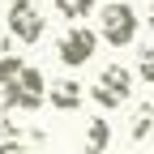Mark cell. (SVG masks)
Masks as SVG:
<instances>
[{"mask_svg": "<svg viewBox=\"0 0 154 154\" xmlns=\"http://www.w3.org/2000/svg\"><path fill=\"white\" fill-rule=\"evenodd\" d=\"M99 38L111 43V47H128L133 38H137V9L120 5V0L103 5L99 9Z\"/></svg>", "mask_w": 154, "mask_h": 154, "instance_id": "1", "label": "cell"}, {"mask_svg": "<svg viewBox=\"0 0 154 154\" xmlns=\"http://www.w3.org/2000/svg\"><path fill=\"white\" fill-rule=\"evenodd\" d=\"M94 103L99 107H124L128 99H133V73L124 69V64H107L103 73H99V82H94Z\"/></svg>", "mask_w": 154, "mask_h": 154, "instance_id": "2", "label": "cell"}, {"mask_svg": "<svg viewBox=\"0 0 154 154\" xmlns=\"http://www.w3.org/2000/svg\"><path fill=\"white\" fill-rule=\"evenodd\" d=\"M56 51H60V60L69 69H82V64H90L94 56H99V34L90 26H69L60 34V43H56Z\"/></svg>", "mask_w": 154, "mask_h": 154, "instance_id": "3", "label": "cell"}, {"mask_svg": "<svg viewBox=\"0 0 154 154\" xmlns=\"http://www.w3.org/2000/svg\"><path fill=\"white\" fill-rule=\"evenodd\" d=\"M5 22H9V34L17 43H38V38H43V13H38V5H30V0L9 5Z\"/></svg>", "mask_w": 154, "mask_h": 154, "instance_id": "4", "label": "cell"}, {"mask_svg": "<svg viewBox=\"0 0 154 154\" xmlns=\"http://www.w3.org/2000/svg\"><path fill=\"white\" fill-rule=\"evenodd\" d=\"M43 103H47V77L34 64H26L22 73H17V107L22 111H38Z\"/></svg>", "mask_w": 154, "mask_h": 154, "instance_id": "5", "label": "cell"}, {"mask_svg": "<svg viewBox=\"0 0 154 154\" xmlns=\"http://www.w3.org/2000/svg\"><path fill=\"white\" fill-rule=\"evenodd\" d=\"M47 99H51L56 111H77V107L86 103V86H82V82H73V77H60V82H51Z\"/></svg>", "mask_w": 154, "mask_h": 154, "instance_id": "6", "label": "cell"}, {"mask_svg": "<svg viewBox=\"0 0 154 154\" xmlns=\"http://www.w3.org/2000/svg\"><path fill=\"white\" fill-rule=\"evenodd\" d=\"M107 146H111V124L103 116H90L82 133V154H107Z\"/></svg>", "mask_w": 154, "mask_h": 154, "instance_id": "7", "label": "cell"}, {"mask_svg": "<svg viewBox=\"0 0 154 154\" xmlns=\"http://www.w3.org/2000/svg\"><path fill=\"white\" fill-rule=\"evenodd\" d=\"M26 64H22V51H17V38L9 34V38H0V73L5 77H17Z\"/></svg>", "mask_w": 154, "mask_h": 154, "instance_id": "8", "label": "cell"}, {"mask_svg": "<svg viewBox=\"0 0 154 154\" xmlns=\"http://www.w3.org/2000/svg\"><path fill=\"white\" fill-rule=\"evenodd\" d=\"M154 133V103H141L137 111H133V124H128V137L133 141H146Z\"/></svg>", "mask_w": 154, "mask_h": 154, "instance_id": "9", "label": "cell"}, {"mask_svg": "<svg viewBox=\"0 0 154 154\" xmlns=\"http://www.w3.org/2000/svg\"><path fill=\"white\" fill-rule=\"evenodd\" d=\"M51 5H56V13H60L64 22H73V26H82V17L94 13V0H51Z\"/></svg>", "mask_w": 154, "mask_h": 154, "instance_id": "10", "label": "cell"}, {"mask_svg": "<svg viewBox=\"0 0 154 154\" xmlns=\"http://www.w3.org/2000/svg\"><path fill=\"white\" fill-rule=\"evenodd\" d=\"M17 111V77H5L0 73V128H5V120Z\"/></svg>", "mask_w": 154, "mask_h": 154, "instance_id": "11", "label": "cell"}, {"mask_svg": "<svg viewBox=\"0 0 154 154\" xmlns=\"http://www.w3.org/2000/svg\"><path fill=\"white\" fill-rule=\"evenodd\" d=\"M137 82L141 86H154V43L141 47V56H137Z\"/></svg>", "mask_w": 154, "mask_h": 154, "instance_id": "12", "label": "cell"}, {"mask_svg": "<svg viewBox=\"0 0 154 154\" xmlns=\"http://www.w3.org/2000/svg\"><path fill=\"white\" fill-rule=\"evenodd\" d=\"M0 154H30V146L17 137V141H5V146H0Z\"/></svg>", "mask_w": 154, "mask_h": 154, "instance_id": "13", "label": "cell"}, {"mask_svg": "<svg viewBox=\"0 0 154 154\" xmlns=\"http://www.w3.org/2000/svg\"><path fill=\"white\" fill-rule=\"evenodd\" d=\"M146 26H150V34H154V0H150V13H146Z\"/></svg>", "mask_w": 154, "mask_h": 154, "instance_id": "14", "label": "cell"}, {"mask_svg": "<svg viewBox=\"0 0 154 154\" xmlns=\"http://www.w3.org/2000/svg\"><path fill=\"white\" fill-rule=\"evenodd\" d=\"M0 17H5V0H0Z\"/></svg>", "mask_w": 154, "mask_h": 154, "instance_id": "15", "label": "cell"}, {"mask_svg": "<svg viewBox=\"0 0 154 154\" xmlns=\"http://www.w3.org/2000/svg\"><path fill=\"white\" fill-rule=\"evenodd\" d=\"M9 5H17V0H9Z\"/></svg>", "mask_w": 154, "mask_h": 154, "instance_id": "16", "label": "cell"}]
</instances>
